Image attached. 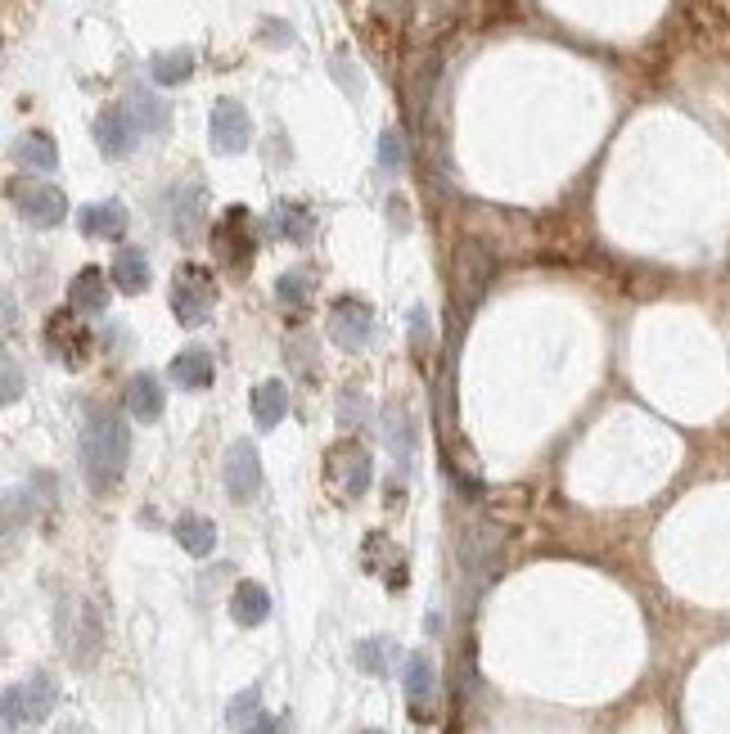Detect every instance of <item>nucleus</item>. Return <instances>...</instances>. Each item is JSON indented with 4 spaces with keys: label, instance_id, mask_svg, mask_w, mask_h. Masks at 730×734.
Returning a JSON list of instances; mask_svg holds the SVG:
<instances>
[{
    "label": "nucleus",
    "instance_id": "nucleus-1",
    "mask_svg": "<svg viewBox=\"0 0 730 734\" xmlns=\"http://www.w3.org/2000/svg\"><path fill=\"white\" fill-rule=\"evenodd\" d=\"M126 455H131L126 424L117 415H109V411L91 415L86 428H82V474H86V487L95 496L117 492V483L126 474Z\"/></svg>",
    "mask_w": 730,
    "mask_h": 734
},
{
    "label": "nucleus",
    "instance_id": "nucleus-2",
    "mask_svg": "<svg viewBox=\"0 0 730 734\" xmlns=\"http://www.w3.org/2000/svg\"><path fill=\"white\" fill-rule=\"evenodd\" d=\"M213 307H217V280L204 271V266H194V261L176 266V276H172V311H176V320L185 329H194V324H204L213 316Z\"/></svg>",
    "mask_w": 730,
    "mask_h": 734
},
{
    "label": "nucleus",
    "instance_id": "nucleus-3",
    "mask_svg": "<svg viewBox=\"0 0 730 734\" xmlns=\"http://www.w3.org/2000/svg\"><path fill=\"white\" fill-rule=\"evenodd\" d=\"M54 703H59V690H54V681H50L45 672H37V676L10 685V690H6V730L45 721V716L54 712Z\"/></svg>",
    "mask_w": 730,
    "mask_h": 734
},
{
    "label": "nucleus",
    "instance_id": "nucleus-4",
    "mask_svg": "<svg viewBox=\"0 0 730 734\" xmlns=\"http://www.w3.org/2000/svg\"><path fill=\"white\" fill-rule=\"evenodd\" d=\"M325 329H329V339H335L339 348L361 352V348L374 339V311H370L361 298H339L335 307H329Z\"/></svg>",
    "mask_w": 730,
    "mask_h": 734
},
{
    "label": "nucleus",
    "instance_id": "nucleus-5",
    "mask_svg": "<svg viewBox=\"0 0 730 734\" xmlns=\"http://www.w3.org/2000/svg\"><path fill=\"white\" fill-rule=\"evenodd\" d=\"M10 198H14V208H19V217L28 221V226H37V230H50V226H59L63 221V213H69V198H63V189H54V185H10Z\"/></svg>",
    "mask_w": 730,
    "mask_h": 734
},
{
    "label": "nucleus",
    "instance_id": "nucleus-6",
    "mask_svg": "<svg viewBox=\"0 0 730 734\" xmlns=\"http://www.w3.org/2000/svg\"><path fill=\"white\" fill-rule=\"evenodd\" d=\"M208 131H213V149L217 154H244L253 145V122H248V108L239 100H217Z\"/></svg>",
    "mask_w": 730,
    "mask_h": 734
},
{
    "label": "nucleus",
    "instance_id": "nucleus-7",
    "mask_svg": "<svg viewBox=\"0 0 730 734\" xmlns=\"http://www.w3.org/2000/svg\"><path fill=\"white\" fill-rule=\"evenodd\" d=\"M136 141H141V126H136V117H131L126 104H109L95 117V145H100L104 158H126L131 149H136Z\"/></svg>",
    "mask_w": 730,
    "mask_h": 734
},
{
    "label": "nucleus",
    "instance_id": "nucleus-8",
    "mask_svg": "<svg viewBox=\"0 0 730 734\" xmlns=\"http://www.w3.org/2000/svg\"><path fill=\"white\" fill-rule=\"evenodd\" d=\"M222 478H226V492H230L235 500H253V496L261 492V459H257V446H253V442H230V446H226Z\"/></svg>",
    "mask_w": 730,
    "mask_h": 734
},
{
    "label": "nucleus",
    "instance_id": "nucleus-9",
    "mask_svg": "<svg viewBox=\"0 0 730 734\" xmlns=\"http://www.w3.org/2000/svg\"><path fill=\"white\" fill-rule=\"evenodd\" d=\"M329 478L343 496H361L370 487V451L361 442H339L329 451Z\"/></svg>",
    "mask_w": 730,
    "mask_h": 734
},
{
    "label": "nucleus",
    "instance_id": "nucleus-10",
    "mask_svg": "<svg viewBox=\"0 0 730 734\" xmlns=\"http://www.w3.org/2000/svg\"><path fill=\"white\" fill-rule=\"evenodd\" d=\"M213 248L217 257L230 266V271H248L253 261V235H248V213L244 208H230L226 221L213 230Z\"/></svg>",
    "mask_w": 730,
    "mask_h": 734
},
{
    "label": "nucleus",
    "instance_id": "nucleus-11",
    "mask_svg": "<svg viewBox=\"0 0 730 734\" xmlns=\"http://www.w3.org/2000/svg\"><path fill=\"white\" fill-rule=\"evenodd\" d=\"M407 707L415 721H429L438 712V672L429 653H411L407 658Z\"/></svg>",
    "mask_w": 730,
    "mask_h": 734
},
{
    "label": "nucleus",
    "instance_id": "nucleus-12",
    "mask_svg": "<svg viewBox=\"0 0 730 734\" xmlns=\"http://www.w3.org/2000/svg\"><path fill=\"white\" fill-rule=\"evenodd\" d=\"M45 339H50V352H54V356H63L69 365H82V361H86L91 333L78 324V311H59V316H50V324H45Z\"/></svg>",
    "mask_w": 730,
    "mask_h": 734
},
{
    "label": "nucleus",
    "instance_id": "nucleus-13",
    "mask_svg": "<svg viewBox=\"0 0 730 734\" xmlns=\"http://www.w3.org/2000/svg\"><path fill=\"white\" fill-rule=\"evenodd\" d=\"M69 311H78V316H104L109 311V276L100 271V266H86V271L73 276Z\"/></svg>",
    "mask_w": 730,
    "mask_h": 734
},
{
    "label": "nucleus",
    "instance_id": "nucleus-14",
    "mask_svg": "<svg viewBox=\"0 0 730 734\" xmlns=\"http://www.w3.org/2000/svg\"><path fill=\"white\" fill-rule=\"evenodd\" d=\"M172 537L181 541V550H185V555H194V559H208V555L217 550V523H213V518H204V514H181V518H176V527H172Z\"/></svg>",
    "mask_w": 730,
    "mask_h": 734
},
{
    "label": "nucleus",
    "instance_id": "nucleus-15",
    "mask_svg": "<svg viewBox=\"0 0 730 734\" xmlns=\"http://www.w3.org/2000/svg\"><path fill=\"white\" fill-rule=\"evenodd\" d=\"M289 415V383L285 379H261L253 387V420L257 428H276Z\"/></svg>",
    "mask_w": 730,
    "mask_h": 734
},
{
    "label": "nucleus",
    "instance_id": "nucleus-16",
    "mask_svg": "<svg viewBox=\"0 0 730 734\" xmlns=\"http://www.w3.org/2000/svg\"><path fill=\"white\" fill-rule=\"evenodd\" d=\"M109 280H113V289H122V293H145L150 289V257L141 252V248H122L117 257H113V271H109Z\"/></svg>",
    "mask_w": 730,
    "mask_h": 734
},
{
    "label": "nucleus",
    "instance_id": "nucleus-17",
    "mask_svg": "<svg viewBox=\"0 0 730 734\" xmlns=\"http://www.w3.org/2000/svg\"><path fill=\"white\" fill-rule=\"evenodd\" d=\"M267 613H271L267 586H261V581H239L235 595H230V618L239 627H261V622H267Z\"/></svg>",
    "mask_w": 730,
    "mask_h": 734
},
{
    "label": "nucleus",
    "instance_id": "nucleus-18",
    "mask_svg": "<svg viewBox=\"0 0 730 734\" xmlns=\"http://www.w3.org/2000/svg\"><path fill=\"white\" fill-rule=\"evenodd\" d=\"M126 411H131V420L154 424L163 415V383L154 374H136L126 387Z\"/></svg>",
    "mask_w": 730,
    "mask_h": 734
},
{
    "label": "nucleus",
    "instance_id": "nucleus-19",
    "mask_svg": "<svg viewBox=\"0 0 730 734\" xmlns=\"http://www.w3.org/2000/svg\"><path fill=\"white\" fill-rule=\"evenodd\" d=\"M167 374H172V383L176 387H208L213 383V356L204 352V348H185L181 356H172V365H167Z\"/></svg>",
    "mask_w": 730,
    "mask_h": 734
},
{
    "label": "nucleus",
    "instance_id": "nucleus-20",
    "mask_svg": "<svg viewBox=\"0 0 730 734\" xmlns=\"http://www.w3.org/2000/svg\"><path fill=\"white\" fill-rule=\"evenodd\" d=\"M271 230H276L280 239H289V244H307L311 230H316V217H311L307 204H294V198H285V204H276V213H271Z\"/></svg>",
    "mask_w": 730,
    "mask_h": 734
},
{
    "label": "nucleus",
    "instance_id": "nucleus-21",
    "mask_svg": "<svg viewBox=\"0 0 730 734\" xmlns=\"http://www.w3.org/2000/svg\"><path fill=\"white\" fill-rule=\"evenodd\" d=\"M122 230H126V208L122 204H91L86 213H82V235H91V239H122Z\"/></svg>",
    "mask_w": 730,
    "mask_h": 734
},
{
    "label": "nucleus",
    "instance_id": "nucleus-22",
    "mask_svg": "<svg viewBox=\"0 0 730 734\" xmlns=\"http://www.w3.org/2000/svg\"><path fill=\"white\" fill-rule=\"evenodd\" d=\"M14 163L28 167V172H54L59 167V149L45 131H28V136L14 145Z\"/></svg>",
    "mask_w": 730,
    "mask_h": 734
},
{
    "label": "nucleus",
    "instance_id": "nucleus-23",
    "mask_svg": "<svg viewBox=\"0 0 730 734\" xmlns=\"http://www.w3.org/2000/svg\"><path fill=\"white\" fill-rule=\"evenodd\" d=\"M150 73L158 86H181L189 73H194V54L189 50H167V54H154Z\"/></svg>",
    "mask_w": 730,
    "mask_h": 734
},
{
    "label": "nucleus",
    "instance_id": "nucleus-24",
    "mask_svg": "<svg viewBox=\"0 0 730 734\" xmlns=\"http://www.w3.org/2000/svg\"><path fill=\"white\" fill-rule=\"evenodd\" d=\"M126 108H131V117H136L141 131H163V126H167V108H163L150 91H131Z\"/></svg>",
    "mask_w": 730,
    "mask_h": 734
},
{
    "label": "nucleus",
    "instance_id": "nucleus-25",
    "mask_svg": "<svg viewBox=\"0 0 730 734\" xmlns=\"http://www.w3.org/2000/svg\"><path fill=\"white\" fill-rule=\"evenodd\" d=\"M311 289H316V276L302 271V266H298V271H285V276L276 280V298H280L285 307H302V302L311 298Z\"/></svg>",
    "mask_w": 730,
    "mask_h": 734
},
{
    "label": "nucleus",
    "instance_id": "nucleus-26",
    "mask_svg": "<svg viewBox=\"0 0 730 734\" xmlns=\"http://www.w3.org/2000/svg\"><path fill=\"white\" fill-rule=\"evenodd\" d=\"M172 221H176V235H181L185 244L198 235V189H181V194H176Z\"/></svg>",
    "mask_w": 730,
    "mask_h": 734
},
{
    "label": "nucleus",
    "instance_id": "nucleus-27",
    "mask_svg": "<svg viewBox=\"0 0 730 734\" xmlns=\"http://www.w3.org/2000/svg\"><path fill=\"white\" fill-rule=\"evenodd\" d=\"M257 703H261V694H257V690H244V694H235V699H230V707H226V721H230L235 730H239V725L248 730V725L257 721Z\"/></svg>",
    "mask_w": 730,
    "mask_h": 734
},
{
    "label": "nucleus",
    "instance_id": "nucleus-28",
    "mask_svg": "<svg viewBox=\"0 0 730 734\" xmlns=\"http://www.w3.org/2000/svg\"><path fill=\"white\" fill-rule=\"evenodd\" d=\"M357 666L370 676H383V666H388V644L383 640H361L357 644Z\"/></svg>",
    "mask_w": 730,
    "mask_h": 734
},
{
    "label": "nucleus",
    "instance_id": "nucleus-29",
    "mask_svg": "<svg viewBox=\"0 0 730 734\" xmlns=\"http://www.w3.org/2000/svg\"><path fill=\"white\" fill-rule=\"evenodd\" d=\"M402 163H407L402 136H397V131H383V136H379V167L383 172H402Z\"/></svg>",
    "mask_w": 730,
    "mask_h": 734
},
{
    "label": "nucleus",
    "instance_id": "nucleus-30",
    "mask_svg": "<svg viewBox=\"0 0 730 734\" xmlns=\"http://www.w3.org/2000/svg\"><path fill=\"white\" fill-rule=\"evenodd\" d=\"M0 365H6V392H0V396H6V406H14V402H19V383H23V379H19V365H14L10 352H6V361H0Z\"/></svg>",
    "mask_w": 730,
    "mask_h": 734
},
{
    "label": "nucleus",
    "instance_id": "nucleus-31",
    "mask_svg": "<svg viewBox=\"0 0 730 734\" xmlns=\"http://www.w3.org/2000/svg\"><path fill=\"white\" fill-rule=\"evenodd\" d=\"M239 734H285V721L280 716H257L248 730H239Z\"/></svg>",
    "mask_w": 730,
    "mask_h": 734
},
{
    "label": "nucleus",
    "instance_id": "nucleus-32",
    "mask_svg": "<svg viewBox=\"0 0 730 734\" xmlns=\"http://www.w3.org/2000/svg\"><path fill=\"white\" fill-rule=\"evenodd\" d=\"M366 734H383V730H366Z\"/></svg>",
    "mask_w": 730,
    "mask_h": 734
}]
</instances>
